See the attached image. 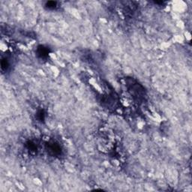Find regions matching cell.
<instances>
[{"label": "cell", "instance_id": "obj_2", "mask_svg": "<svg viewBox=\"0 0 192 192\" xmlns=\"http://www.w3.org/2000/svg\"><path fill=\"white\" fill-rule=\"evenodd\" d=\"M46 149L47 152L52 156H60L62 152V147L58 142H50L46 145Z\"/></svg>", "mask_w": 192, "mask_h": 192}, {"label": "cell", "instance_id": "obj_3", "mask_svg": "<svg viewBox=\"0 0 192 192\" xmlns=\"http://www.w3.org/2000/svg\"><path fill=\"white\" fill-rule=\"evenodd\" d=\"M50 53L49 49L44 46H39L37 49V55L40 57V58H45L48 56Z\"/></svg>", "mask_w": 192, "mask_h": 192}, {"label": "cell", "instance_id": "obj_6", "mask_svg": "<svg viewBox=\"0 0 192 192\" xmlns=\"http://www.w3.org/2000/svg\"><path fill=\"white\" fill-rule=\"evenodd\" d=\"M37 116H38V121H40V122L44 121L45 118V113L44 112V110L38 111L37 114Z\"/></svg>", "mask_w": 192, "mask_h": 192}, {"label": "cell", "instance_id": "obj_4", "mask_svg": "<svg viewBox=\"0 0 192 192\" xmlns=\"http://www.w3.org/2000/svg\"><path fill=\"white\" fill-rule=\"evenodd\" d=\"M10 67V62H9V59L5 57V58H3L2 59L1 62V68H2V70H7Z\"/></svg>", "mask_w": 192, "mask_h": 192}, {"label": "cell", "instance_id": "obj_5", "mask_svg": "<svg viewBox=\"0 0 192 192\" xmlns=\"http://www.w3.org/2000/svg\"><path fill=\"white\" fill-rule=\"evenodd\" d=\"M45 6H46V8L48 9H55L58 6V2L53 1L46 2V4H45Z\"/></svg>", "mask_w": 192, "mask_h": 192}, {"label": "cell", "instance_id": "obj_1", "mask_svg": "<svg viewBox=\"0 0 192 192\" xmlns=\"http://www.w3.org/2000/svg\"><path fill=\"white\" fill-rule=\"evenodd\" d=\"M126 86L130 92V95L137 101H141L144 100V98L146 95V91L144 89L143 86L141 84H140L137 81L132 78L127 79Z\"/></svg>", "mask_w": 192, "mask_h": 192}]
</instances>
